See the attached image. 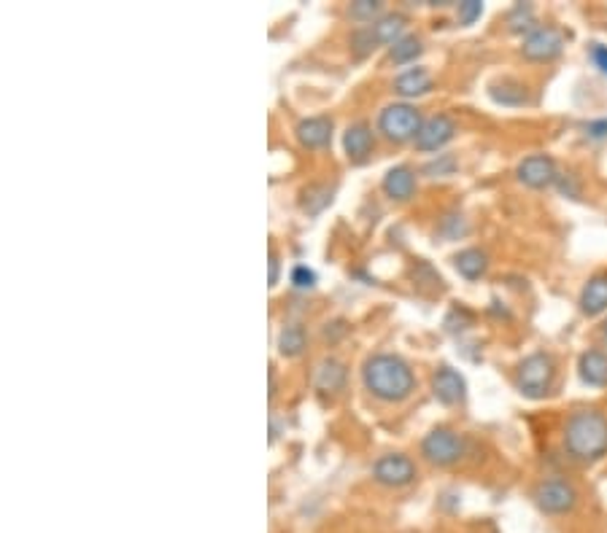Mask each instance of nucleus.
<instances>
[{
	"label": "nucleus",
	"instance_id": "obj_33",
	"mask_svg": "<svg viewBox=\"0 0 607 533\" xmlns=\"http://www.w3.org/2000/svg\"><path fill=\"white\" fill-rule=\"evenodd\" d=\"M585 130H588V135H591V138H607V119H602V122H591Z\"/></svg>",
	"mask_w": 607,
	"mask_h": 533
},
{
	"label": "nucleus",
	"instance_id": "obj_9",
	"mask_svg": "<svg viewBox=\"0 0 607 533\" xmlns=\"http://www.w3.org/2000/svg\"><path fill=\"white\" fill-rule=\"evenodd\" d=\"M516 178L524 186H529V189H545V186H553L556 184L559 170H556V162L548 154H532V157H526V159L518 162Z\"/></svg>",
	"mask_w": 607,
	"mask_h": 533
},
{
	"label": "nucleus",
	"instance_id": "obj_19",
	"mask_svg": "<svg viewBox=\"0 0 607 533\" xmlns=\"http://www.w3.org/2000/svg\"><path fill=\"white\" fill-rule=\"evenodd\" d=\"M306 348H308V331L302 323H286L278 331V353L283 358H297Z\"/></svg>",
	"mask_w": 607,
	"mask_h": 533
},
{
	"label": "nucleus",
	"instance_id": "obj_35",
	"mask_svg": "<svg viewBox=\"0 0 607 533\" xmlns=\"http://www.w3.org/2000/svg\"><path fill=\"white\" fill-rule=\"evenodd\" d=\"M275 396V372L270 369V399Z\"/></svg>",
	"mask_w": 607,
	"mask_h": 533
},
{
	"label": "nucleus",
	"instance_id": "obj_14",
	"mask_svg": "<svg viewBox=\"0 0 607 533\" xmlns=\"http://www.w3.org/2000/svg\"><path fill=\"white\" fill-rule=\"evenodd\" d=\"M384 192L389 200L395 202H408L416 194V173L408 165H397L392 170H386L384 176Z\"/></svg>",
	"mask_w": 607,
	"mask_h": 533
},
{
	"label": "nucleus",
	"instance_id": "obj_11",
	"mask_svg": "<svg viewBox=\"0 0 607 533\" xmlns=\"http://www.w3.org/2000/svg\"><path fill=\"white\" fill-rule=\"evenodd\" d=\"M432 393L440 404L451 407V404H462L467 396V380L462 377V372H456L454 366H440L432 374Z\"/></svg>",
	"mask_w": 607,
	"mask_h": 533
},
{
	"label": "nucleus",
	"instance_id": "obj_29",
	"mask_svg": "<svg viewBox=\"0 0 607 533\" xmlns=\"http://www.w3.org/2000/svg\"><path fill=\"white\" fill-rule=\"evenodd\" d=\"M481 14H483L481 0H464V4H459V25H473Z\"/></svg>",
	"mask_w": 607,
	"mask_h": 533
},
{
	"label": "nucleus",
	"instance_id": "obj_25",
	"mask_svg": "<svg viewBox=\"0 0 607 533\" xmlns=\"http://www.w3.org/2000/svg\"><path fill=\"white\" fill-rule=\"evenodd\" d=\"M378 47V41H376V36H373V30L370 28H365V30H357L354 36H351V49L357 52V57H365V55H370L373 49Z\"/></svg>",
	"mask_w": 607,
	"mask_h": 533
},
{
	"label": "nucleus",
	"instance_id": "obj_1",
	"mask_svg": "<svg viewBox=\"0 0 607 533\" xmlns=\"http://www.w3.org/2000/svg\"><path fill=\"white\" fill-rule=\"evenodd\" d=\"M362 383L378 401L386 404L405 401L416 391V374L397 353H373L362 364Z\"/></svg>",
	"mask_w": 607,
	"mask_h": 533
},
{
	"label": "nucleus",
	"instance_id": "obj_18",
	"mask_svg": "<svg viewBox=\"0 0 607 533\" xmlns=\"http://www.w3.org/2000/svg\"><path fill=\"white\" fill-rule=\"evenodd\" d=\"M349 380V369L343 361L338 358H325L319 366H317V385L327 393H335V391H343Z\"/></svg>",
	"mask_w": 607,
	"mask_h": 533
},
{
	"label": "nucleus",
	"instance_id": "obj_24",
	"mask_svg": "<svg viewBox=\"0 0 607 533\" xmlns=\"http://www.w3.org/2000/svg\"><path fill=\"white\" fill-rule=\"evenodd\" d=\"M507 25H510V30L513 33H524V30H534V12H532V6H526V4H518L513 12H510V17H507Z\"/></svg>",
	"mask_w": 607,
	"mask_h": 533
},
{
	"label": "nucleus",
	"instance_id": "obj_26",
	"mask_svg": "<svg viewBox=\"0 0 607 533\" xmlns=\"http://www.w3.org/2000/svg\"><path fill=\"white\" fill-rule=\"evenodd\" d=\"M291 286H294L297 291H308V288H314V286H317V272H314L311 267H306V264H297V267L291 270Z\"/></svg>",
	"mask_w": 607,
	"mask_h": 533
},
{
	"label": "nucleus",
	"instance_id": "obj_20",
	"mask_svg": "<svg viewBox=\"0 0 607 533\" xmlns=\"http://www.w3.org/2000/svg\"><path fill=\"white\" fill-rule=\"evenodd\" d=\"M454 267H456V272H459L462 278L478 280V278H483L486 270H489V256H486L481 248H464V251H459V254L454 256Z\"/></svg>",
	"mask_w": 607,
	"mask_h": 533
},
{
	"label": "nucleus",
	"instance_id": "obj_27",
	"mask_svg": "<svg viewBox=\"0 0 607 533\" xmlns=\"http://www.w3.org/2000/svg\"><path fill=\"white\" fill-rule=\"evenodd\" d=\"M378 12H381V4H378V0H357V4H351V9H349V14H351L354 20H360V22L373 20Z\"/></svg>",
	"mask_w": 607,
	"mask_h": 533
},
{
	"label": "nucleus",
	"instance_id": "obj_5",
	"mask_svg": "<svg viewBox=\"0 0 607 533\" xmlns=\"http://www.w3.org/2000/svg\"><path fill=\"white\" fill-rule=\"evenodd\" d=\"M467 452V442L459 431L438 426L432 428L424 439H421V455L432 463V466H454L464 458Z\"/></svg>",
	"mask_w": 607,
	"mask_h": 533
},
{
	"label": "nucleus",
	"instance_id": "obj_3",
	"mask_svg": "<svg viewBox=\"0 0 607 533\" xmlns=\"http://www.w3.org/2000/svg\"><path fill=\"white\" fill-rule=\"evenodd\" d=\"M556 380V361L548 353H532L518 364L516 388L526 399H545Z\"/></svg>",
	"mask_w": 607,
	"mask_h": 533
},
{
	"label": "nucleus",
	"instance_id": "obj_31",
	"mask_svg": "<svg viewBox=\"0 0 607 533\" xmlns=\"http://www.w3.org/2000/svg\"><path fill=\"white\" fill-rule=\"evenodd\" d=\"M588 57H591V63L607 76V47L599 44V41H594V44L588 47Z\"/></svg>",
	"mask_w": 607,
	"mask_h": 533
},
{
	"label": "nucleus",
	"instance_id": "obj_16",
	"mask_svg": "<svg viewBox=\"0 0 607 533\" xmlns=\"http://www.w3.org/2000/svg\"><path fill=\"white\" fill-rule=\"evenodd\" d=\"M583 315H602L607 310V275H594L580 291Z\"/></svg>",
	"mask_w": 607,
	"mask_h": 533
},
{
	"label": "nucleus",
	"instance_id": "obj_10",
	"mask_svg": "<svg viewBox=\"0 0 607 533\" xmlns=\"http://www.w3.org/2000/svg\"><path fill=\"white\" fill-rule=\"evenodd\" d=\"M456 135V125L448 114H435L429 119H424L419 135H416V149L419 151H440L446 143H451Z\"/></svg>",
	"mask_w": 607,
	"mask_h": 533
},
{
	"label": "nucleus",
	"instance_id": "obj_30",
	"mask_svg": "<svg viewBox=\"0 0 607 533\" xmlns=\"http://www.w3.org/2000/svg\"><path fill=\"white\" fill-rule=\"evenodd\" d=\"M556 186H559V192H561V194H567V197H580V184L575 181V176H572V173H559Z\"/></svg>",
	"mask_w": 607,
	"mask_h": 533
},
{
	"label": "nucleus",
	"instance_id": "obj_23",
	"mask_svg": "<svg viewBox=\"0 0 607 533\" xmlns=\"http://www.w3.org/2000/svg\"><path fill=\"white\" fill-rule=\"evenodd\" d=\"M421 52H424V44H421V39H416V36H403V39L389 49L392 63H397V65L413 63L416 57H421Z\"/></svg>",
	"mask_w": 607,
	"mask_h": 533
},
{
	"label": "nucleus",
	"instance_id": "obj_15",
	"mask_svg": "<svg viewBox=\"0 0 607 533\" xmlns=\"http://www.w3.org/2000/svg\"><path fill=\"white\" fill-rule=\"evenodd\" d=\"M577 374L585 385L604 388L607 385V353L599 348H588L577 358Z\"/></svg>",
	"mask_w": 607,
	"mask_h": 533
},
{
	"label": "nucleus",
	"instance_id": "obj_17",
	"mask_svg": "<svg viewBox=\"0 0 607 533\" xmlns=\"http://www.w3.org/2000/svg\"><path fill=\"white\" fill-rule=\"evenodd\" d=\"M432 90V76L424 68H411L395 79V92L400 98H419Z\"/></svg>",
	"mask_w": 607,
	"mask_h": 533
},
{
	"label": "nucleus",
	"instance_id": "obj_32",
	"mask_svg": "<svg viewBox=\"0 0 607 533\" xmlns=\"http://www.w3.org/2000/svg\"><path fill=\"white\" fill-rule=\"evenodd\" d=\"M267 267H270L267 286L273 288V286H278V275H281V259H278V254H275V251H270V262H267Z\"/></svg>",
	"mask_w": 607,
	"mask_h": 533
},
{
	"label": "nucleus",
	"instance_id": "obj_28",
	"mask_svg": "<svg viewBox=\"0 0 607 533\" xmlns=\"http://www.w3.org/2000/svg\"><path fill=\"white\" fill-rule=\"evenodd\" d=\"M454 170H456V159H454L451 154H438V159H432V162L424 168L427 176H451Z\"/></svg>",
	"mask_w": 607,
	"mask_h": 533
},
{
	"label": "nucleus",
	"instance_id": "obj_34",
	"mask_svg": "<svg viewBox=\"0 0 607 533\" xmlns=\"http://www.w3.org/2000/svg\"><path fill=\"white\" fill-rule=\"evenodd\" d=\"M599 340H602V345L607 348V321L602 323V329H599Z\"/></svg>",
	"mask_w": 607,
	"mask_h": 533
},
{
	"label": "nucleus",
	"instance_id": "obj_7",
	"mask_svg": "<svg viewBox=\"0 0 607 533\" xmlns=\"http://www.w3.org/2000/svg\"><path fill=\"white\" fill-rule=\"evenodd\" d=\"M373 479L384 487H408L416 479V463L403 452H386L373 463Z\"/></svg>",
	"mask_w": 607,
	"mask_h": 533
},
{
	"label": "nucleus",
	"instance_id": "obj_22",
	"mask_svg": "<svg viewBox=\"0 0 607 533\" xmlns=\"http://www.w3.org/2000/svg\"><path fill=\"white\" fill-rule=\"evenodd\" d=\"M489 95H491L494 103H502V106H524L526 103V90L521 84H516V82L491 84Z\"/></svg>",
	"mask_w": 607,
	"mask_h": 533
},
{
	"label": "nucleus",
	"instance_id": "obj_4",
	"mask_svg": "<svg viewBox=\"0 0 607 533\" xmlns=\"http://www.w3.org/2000/svg\"><path fill=\"white\" fill-rule=\"evenodd\" d=\"M421 125H424L421 111L411 103H392L378 114V133L392 143L416 141Z\"/></svg>",
	"mask_w": 607,
	"mask_h": 533
},
{
	"label": "nucleus",
	"instance_id": "obj_2",
	"mask_svg": "<svg viewBox=\"0 0 607 533\" xmlns=\"http://www.w3.org/2000/svg\"><path fill=\"white\" fill-rule=\"evenodd\" d=\"M564 450L583 463L607 455V415L599 409H577L564 423Z\"/></svg>",
	"mask_w": 607,
	"mask_h": 533
},
{
	"label": "nucleus",
	"instance_id": "obj_13",
	"mask_svg": "<svg viewBox=\"0 0 607 533\" xmlns=\"http://www.w3.org/2000/svg\"><path fill=\"white\" fill-rule=\"evenodd\" d=\"M373 146H376V138H373V127L368 122H354L343 133V149H346V157L354 165L368 162V157L373 154Z\"/></svg>",
	"mask_w": 607,
	"mask_h": 533
},
{
	"label": "nucleus",
	"instance_id": "obj_8",
	"mask_svg": "<svg viewBox=\"0 0 607 533\" xmlns=\"http://www.w3.org/2000/svg\"><path fill=\"white\" fill-rule=\"evenodd\" d=\"M564 52V36L545 25V28H534L526 39H524V47H521V55L532 63H551L556 60L559 55Z\"/></svg>",
	"mask_w": 607,
	"mask_h": 533
},
{
	"label": "nucleus",
	"instance_id": "obj_21",
	"mask_svg": "<svg viewBox=\"0 0 607 533\" xmlns=\"http://www.w3.org/2000/svg\"><path fill=\"white\" fill-rule=\"evenodd\" d=\"M370 30H373V36H376L378 44L395 47L405 36V17L403 14H384L381 20H376L370 25Z\"/></svg>",
	"mask_w": 607,
	"mask_h": 533
},
{
	"label": "nucleus",
	"instance_id": "obj_6",
	"mask_svg": "<svg viewBox=\"0 0 607 533\" xmlns=\"http://www.w3.org/2000/svg\"><path fill=\"white\" fill-rule=\"evenodd\" d=\"M532 501L542 514H569L577 503V490L567 479H542L532 490Z\"/></svg>",
	"mask_w": 607,
	"mask_h": 533
},
{
	"label": "nucleus",
	"instance_id": "obj_12",
	"mask_svg": "<svg viewBox=\"0 0 607 533\" xmlns=\"http://www.w3.org/2000/svg\"><path fill=\"white\" fill-rule=\"evenodd\" d=\"M333 119L330 116H308L302 119L294 130L299 146L306 149H327L333 143Z\"/></svg>",
	"mask_w": 607,
	"mask_h": 533
}]
</instances>
